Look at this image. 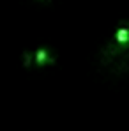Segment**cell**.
Returning <instances> with one entry per match:
<instances>
[{
  "label": "cell",
  "mask_w": 129,
  "mask_h": 131,
  "mask_svg": "<svg viewBox=\"0 0 129 131\" xmlns=\"http://www.w3.org/2000/svg\"><path fill=\"white\" fill-rule=\"evenodd\" d=\"M101 67L113 73L115 76L124 74L129 71V46H120L117 41H110L103 46L101 57H99Z\"/></svg>",
  "instance_id": "1"
},
{
  "label": "cell",
  "mask_w": 129,
  "mask_h": 131,
  "mask_svg": "<svg viewBox=\"0 0 129 131\" xmlns=\"http://www.w3.org/2000/svg\"><path fill=\"white\" fill-rule=\"evenodd\" d=\"M55 64V55L48 48H37L34 51V66L37 67H46V66Z\"/></svg>",
  "instance_id": "2"
},
{
  "label": "cell",
  "mask_w": 129,
  "mask_h": 131,
  "mask_svg": "<svg viewBox=\"0 0 129 131\" xmlns=\"http://www.w3.org/2000/svg\"><path fill=\"white\" fill-rule=\"evenodd\" d=\"M115 41L120 44V46H129V27L127 25H120V27L117 28Z\"/></svg>",
  "instance_id": "3"
},
{
  "label": "cell",
  "mask_w": 129,
  "mask_h": 131,
  "mask_svg": "<svg viewBox=\"0 0 129 131\" xmlns=\"http://www.w3.org/2000/svg\"><path fill=\"white\" fill-rule=\"evenodd\" d=\"M23 66L25 67H32L34 66V53H30V51L23 53Z\"/></svg>",
  "instance_id": "4"
},
{
  "label": "cell",
  "mask_w": 129,
  "mask_h": 131,
  "mask_svg": "<svg viewBox=\"0 0 129 131\" xmlns=\"http://www.w3.org/2000/svg\"><path fill=\"white\" fill-rule=\"evenodd\" d=\"M39 2H48V0H39Z\"/></svg>",
  "instance_id": "5"
}]
</instances>
